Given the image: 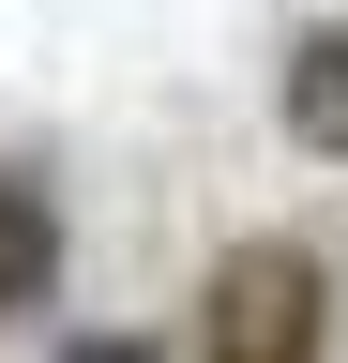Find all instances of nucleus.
<instances>
[{
  "label": "nucleus",
  "instance_id": "f257e3e1",
  "mask_svg": "<svg viewBox=\"0 0 348 363\" xmlns=\"http://www.w3.org/2000/svg\"><path fill=\"white\" fill-rule=\"evenodd\" d=\"M333 348V272L303 242H228L197 288V363H318Z\"/></svg>",
  "mask_w": 348,
  "mask_h": 363
},
{
  "label": "nucleus",
  "instance_id": "f03ea898",
  "mask_svg": "<svg viewBox=\"0 0 348 363\" xmlns=\"http://www.w3.org/2000/svg\"><path fill=\"white\" fill-rule=\"evenodd\" d=\"M273 121L303 136V152L348 167V30H288V61H273Z\"/></svg>",
  "mask_w": 348,
  "mask_h": 363
},
{
  "label": "nucleus",
  "instance_id": "7ed1b4c3",
  "mask_svg": "<svg viewBox=\"0 0 348 363\" xmlns=\"http://www.w3.org/2000/svg\"><path fill=\"white\" fill-rule=\"evenodd\" d=\"M46 288H61V197H46L30 167H0V318L46 303Z\"/></svg>",
  "mask_w": 348,
  "mask_h": 363
}]
</instances>
